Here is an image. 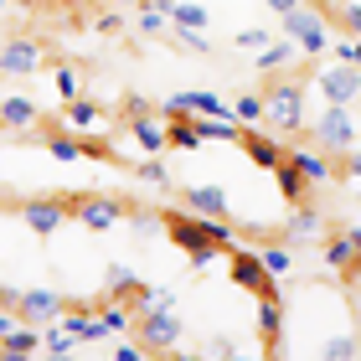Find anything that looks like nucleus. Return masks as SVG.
<instances>
[{
    "label": "nucleus",
    "mask_w": 361,
    "mask_h": 361,
    "mask_svg": "<svg viewBox=\"0 0 361 361\" xmlns=\"http://www.w3.org/2000/svg\"><path fill=\"white\" fill-rule=\"evenodd\" d=\"M238 145H243V150H248V160H253L258 171H274L279 160L289 155L284 145H279V140L269 135V129H253V124H243V140H238Z\"/></svg>",
    "instance_id": "ddd939ff"
},
{
    "label": "nucleus",
    "mask_w": 361,
    "mask_h": 361,
    "mask_svg": "<svg viewBox=\"0 0 361 361\" xmlns=\"http://www.w3.org/2000/svg\"><path fill=\"white\" fill-rule=\"evenodd\" d=\"M264 6H269V11H279V16H284L289 6H300V0H264Z\"/></svg>",
    "instance_id": "c03bdc74"
},
{
    "label": "nucleus",
    "mask_w": 361,
    "mask_h": 361,
    "mask_svg": "<svg viewBox=\"0 0 361 361\" xmlns=\"http://www.w3.org/2000/svg\"><path fill=\"white\" fill-rule=\"evenodd\" d=\"M279 21H284V37H294V47H300L305 57L331 52V21H325L315 6H305V0H300V6H289Z\"/></svg>",
    "instance_id": "20e7f679"
},
{
    "label": "nucleus",
    "mask_w": 361,
    "mask_h": 361,
    "mask_svg": "<svg viewBox=\"0 0 361 361\" xmlns=\"http://www.w3.org/2000/svg\"><path fill=\"white\" fill-rule=\"evenodd\" d=\"M320 258H325V269H336V274H346V279L361 274V258H356V248H351V238H346V233H336L331 243H325V253H320Z\"/></svg>",
    "instance_id": "5701e85b"
},
{
    "label": "nucleus",
    "mask_w": 361,
    "mask_h": 361,
    "mask_svg": "<svg viewBox=\"0 0 361 361\" xmlns=\"http://www.w3.org/2000/svg\"><path fill=\"white\" fill-rule=\"evenodd\" d=\"M93 31H98V37H119V31H124V16H119V11H104V16L93 21Z\"/></svg>",
    "instance_id": "58836bf2"
},
{
    "label": "nucleus",
    "mask_w": 361,
    "mask_h": 361,
    "mask_svg": "<svg viewBox=\"0 0 361 361\" xmlns=\"http://www.w3.org/2000/svg\"><path fill=\"white\" fill-rule=\"evenodd\" d=\"M346 238H351V248H356V258H361V227H351Z\"/></svg>",
    "instance_id": "a18cd8bd"
},
{
    "label": "nucleus",
    "mask_w": 361,
    "mask_h": 361,
    "mask_svg": "<svg viewBox=\"0 0 361 361\" xmlns=\"http://www.w3.org/2000/svg\"><path fill=\"white\" fill-rule=\"evenodd\" d=\"M258 258H264V269H269L274 279H284V274L294 269V253H289V243H274V248H264Z\"/></svg>",
    "instance_id": "7c9ffc66"
},
{
    "label": "nucleus",
    "mask_w": 361,
    "mask_h": 361,
    "mask_svg": "<svg viewBox=\"0 0 361 361\" xmlns=\"http://www.w3.org/2000/svg\"><path fill=\"white\" fill-rule=\"evenodd\" d=\"M145 346H114V361H140Z\"/></svg>",
    "instance_id": "a19ab883"
},
{
    "label": "nucleus",
    "mask_w": 361,
    "mask_h": 361,
    "mask_svg": "<svg viewBox=\"0 0 361 361\" xmlns=\"http://www.w3.org/2000/svg\"><path fill=\"white\" fill-rule=\"evenodd\" d=\"M140 31H145V37H166V31H171V16H166V11H145V6H140Z\"/></svg>",
    "instance_id": "f704fd0d"
},
{
    "label": "nucleus",
    "mask_w": 361,
    "mask_h": 361,
    "mask_svg": "<svg viewBox=\"0 0 361 361\" xmlns=\"http://www.w3.org/2000/svg\"><path fill=\"white\" fill-rule=\"evenodd\" d=\"M68 217H73V202H62V196H37V202H21V222H26L37 238H52Z\"/></svg>",
    "instance_id": "1a4fd4ad"
},
{
    "label": "nucleus",
    "mask_w": 361,
    "mask_h": 361,
    "mask_svg": "<svg viewBox=\"0 0 361 361\" xmlns=\"http://www.w3.org/2000/svg\"><path fill=\"white\" fill-rule=\"evenodd\" d=\"M171 37H176L180 47H191V52H212V42H207V31H176V26H171Z\"/></svg>",
    "instance_id": "ea45409f"
},
{
    "label": "nucleus",
    "mask_w": 361,
    "mask_h": 361,
    "mask_svg": "<svg viewBox=\"0 0 361 361\" xmlns=\"http://www.w3.org/2000/svg\"><path fill=\"white\" fill-rule=\"evenodd\" d=\"M315 356H325V361H356L361 341L356 336H325V341H315Z\"/></svg>",
    "instance_id": "cd10ccee"
},
{
    "label": "nucleus",
    "mask_w": 361,
    "mask_h": 361,
    "mask_svg": "<svg viewBox=\"0 0 361 361\" xmlns=\"http://www.w3.org/2000/svg\"><path fill=\"white\" fill-rule=\"evenodd\" d=\"M227 253H233V258H227V279H233V289H248V294H258V300H264V294H279V279L264 269V258H258L253 248L233 243Z\"/></svg>",
    "instance_id": "39448f33"
},
{
    "label": "nucleus",
    "mask_w": 361,
    "mask_h": 361,
    "mask_svg": "<svg viewBox=\"0 0 361 361\" xmlns=\"http://www.w3.org/2000/svg\"><path fill=\"white\" fill-rule=\"evenodd\" d=\"M119 217H124L119 196H78L73 202V222H83L88 233H109V227H119Z\"/></svg>",
    "instance_id": "9d476101"
},
{
    "label": "nucleus",
    "mask_w": 361,
    "mask_h": 361,
    "mask_svg": "<svg viewBox=\"0 0 361 361\" xmlns=\"http://www.w3.org/2000/svg\"><path fill=\"white\" fill-rule=\"evenodd\" d=\"M135 289H140L135 274H129L124 264H109V274H104V294H109V300H129Z\"/></svg>",
    "instance_id": "c85d7f7f"
},
{
    "label": "nucleus",
    "mask_w": 361,
    "mask_h": 361,
    "mask_svg": "<svg viewBox=\"0 0 361 361\" xmlns=\"http://www.w3.org/2000/svg\"><path fill=\"white\" fill-rule=\"evenodd\" d=\"M26 6H42L47 11V6H68V0H26Z\"/></svg>",
    "instance_id": "49530a36"
},
{
    "label": "nucleus",
    "mask_w": 361,
    "mask_h": 361,
    "mask_svg": "<svg viewBox=\"0 0 361 361\" xmlns=\"http://www.w3.org/2000/svg\"><path fill=\"white\" fill-rule=\"evenodd\" d=\"M0 212H6V202H0Z\"/></svg>",
    "instance_id": "8fccbe9b"
},
{
    "label": "nucleus",
    "mask_w": 361,
    "mask_h": 361,
    "mask_svg": "<svg viewBox=\"0 0 361 361\" xmlns=\"http://www.w3.org/2000/svg\"><path fill=\"white\" fill-rule=\"evenodd\" d=\"M42 68H47L42 42H31V37L0 42V73H6V78H31V73H42Z\"/></svg>",
    "instance_id": "6e6552de"
},
{
    "label": "nucleus",
    "mask_w": 361,
    "mask_h": 361,
    "mask_svg": "<svg viewBox=\"0 0 361 361\" xmlns=\"http://www.w3.org/2000/svg\"><path fill=\"white\" fill-rule=\"evenodd\" d=\"M269 176H274V191H279V202H289V207H294V202H305V196H310V180H305L300 171H294L289 160H279V166H274Z\"/></svg>",
    "instance_id": "4be33fe9"
},
{
    "label": "nucleus",
    "mask_w": 361,
    "mask_h": 361,
    "mask_svg": "<svg viewBox=\"0 0 361 361\" xmlns=\"http://www.w3.org/2000/svg\"><path fill=\"white\" fill-rule=\"evenodd\" d=\"M258 336H264V351L274 356L279 341H284V300H279V294H264V300H258Z\"/></svg>",
    "instance_id": "dca6fc26"
},
{
    "label": "nucleus",
    "mask_w": 361,
    "mask_h": 361,
    "mask_svg": "<svg viewBox=\"0 0 361 361\" xmlns=\"http://www.w3.org/2000/svg\"><path fill=\"white\" fill-rule=\"evenodd\" d=\"M42 351H47V356H73V351H78V336H68V331L57 325L52 336H42Z\"/></svg>",
    "instance_id": "473e14b6"
},
{
    "label": "nucleus",
    "mask_w": 361,
    "mask_h": 361,
    "mask_svg": "<svg viewBox=\"0 0 361 361\" xmlns=\"http://www.w3.org/2000/svg\"><path fill=\"white\" fill-rule=\"evenodd\" d=\"M269 37H274V31L248 26V31H238V37H233V47H243V52H258V47H269Z\"/></svg>",
    "instance_id": "e433bc0d"
},
{
    "label": "nucleus",
    "mask_w": 361,
    "mask_h": 361,
    "mask_svg": "<svg viewBox=\"0 0 361 361\" xmlns=\"http://www.w3.org/2000/svg\"><path fill=\"white\" fill-rule=\"evenodd\" d=\"M62 109H68V124H73V129H98V124H104V109H98L93 98H83V93L68 98Z\"/></svg>",
    "instance_id": "a878e982"
},
{
    "label": "nucleus",
    "mask_w": 361,
    "mask_h": 361,
    "mask_svg": "<svg viewBox=\"0 0 361 361\" xmlns=\"http://www.w3.org/2000/svg\"><path fill=\"white\" fill-rule=\"evenodd\" d=\"M305 83L300 78H279V83L264 88V124L279 129V135H294V129H305Z\"/></svg>",
    "instance_id": "7ed1b4c3"
},
{
    "label": "nucleus",
    "mask_w": 361,
    "mask_h": 361,
    "mask_svg": "<svg viewBox=\"0 0 361 361\" xmlns=\"http://www.w3.org/2000/svg\"><path fill=\"white\" fill-rule=\"evenodd\" d=\"M331 16L346 26V37H361V0H346V6H336Z\"/></svg>",
    "instance_id": "72a5a7b5"
},
{
    "label": "nucleus",
    "mask_w": 361,
    "mask_h": 361,
    "mask_svg": "<svg viewBox=\"0 0 361 361\" xmlns=\"http://www.w3.org/2000/svg\"><path fill=\"white\" fill-rule=\"evenodd\" d=\"M135 331L145 341V356H171L176 351V341H180V315L176 310H140L135 315Z\"/></svg>",
    "instance_id": "0eeeda50"
},
{
    "label": "nucleus",
    "mask_w": 361,
    "mask_h": 361,
    "mask_svg": "<svg viewBox=\"0 0 361 361\" xmlns=\"http://www.w3.org/2000/svg\"><path fill=\"white\" fill-rule=\"evenodd\" d=\"M160 217H166V238L191 258V269H196V274L217 264V253H222V248L207 238V222L196 217V212H160Z\"/></svg>",
    "instance_id": "f03ea898"
},
{
    "label": "nucleus",
    "mask_w": 361,
    "mask_h": 361,
    "mask_svg": "<svg viewBox=\"0 0 361 361\" xmlns=\"http://www.w3.org/2000/svg\"><path fill=\"white\" fill-rule=\"evenodd\" d=\"M129 145H135L140 155H160V150H171V145H166V124H160L155 114H135V119H129Z\"/></svg>",
    "instance_id": "2eb2a0df"
},
{
    "label": "nucleus",
    "mask_w": 361,
    "mask_h": 361,
    "mask_svg": "<svg viewBox=\"0 0 361 361\" xmlns=\"http://www.w3.org/2000/svg\"><path fill=\"white\" fill-rule=\"evenodd\" d=\"M180 202H186V212H196V217H227V207H233L222 186H186Z\"/></svg>",
    "instance_id": "a211bd4d"
},
{
    "label": "nucleus",
    "mask_w": 361,
    "mask_h": 361,
    "mask_svg": "<svg viewBox=\"0 0 361 361\" xmlns=\"http://www.w3.org/2000/svg\"><path fill=\"white\" fill-rule=\"evenodd\" d=\"M166 16L176 31H207V6H196V0H171Z\"/></svg>",
    "instance_id": "393cba45"
},
{
    "label": "nucleus",
    "mask_w": 361,
    "mask_h": 361,
    "mask_svg": "<svg viewBox=\"0 0 361 361\" xmlns=\"http://www.w3.org/2000/svg\"><path fill=\"white\" fill-rule=\"evenodd\" d=\"M57 315H62V294H52V289H21L16 320H26V325H57Z\"/></svg>",
    "instance_id": "9b49d317"
},
{
    "label": "nucleus",
    "mask_w": 361,
    "mask_h": 361,
    "mask_svg": "<svg viewBox=\"0 0 361 361\" xmlns=\"http://www.w3.org/2000/svg\"><path fill=\"white\" fill-rule=\"evenodd\" d=\"M294 57H300V47H294V37H284V31H279V37H269V47H258L253 68H258V73H284Z\"/></svg>",
    "instance_id": "6ab92c4d"
},
{
    "label": "nucleus",
    "mask_w": 361,
    "mask_h": 361,
    "mask_svg": "<svg viewBox=\"0 0 361 361\" xmlns=\"http://www.w3.org/2000/svg\"><path fill=\"white\" fill-rule=\"evenodd\" d=\"M0 16H6V0H0Z\"/></svg>",
    "instance_id": "09e8293b"
},
{
    "label": "nucleus",
    "mask_w": 361,
    "mask_h": 361,
    "mask_svg": "<svg viewBox=\"0 0 361 361\" xmlns=\"http://www.w3.org/2000/svg\"><path fill=\"white\" fill-rule=\"evenodd\" d=\"M42 145H47V155L52 160H88V140H73V135H42Z\"/></svg>",
    "instance_id": "bb28decb"
},
{
    "label": "nucleus",
    "mask_w": 361,
    "mask_h": 361,
    "mask_svg": "<svg viewBox=\"0 0 361 361\" xmlns=\"http://www.w3.org/2000/svg\"><path fill=\"white\" fill-rule=\"evenodd\" d=\"M336 62H351V68H361V37H346V42H331Z\"/></svg>",
    "instance_id": "4c0bfd02"
},
{
    "label": "nucleus",
    "mask_w": 361,
    "mask_h": 361,
    "mask_svg": "<svg viewBox=\"0 0 361 361\" xmlns=\"http://www.w3.org/2000/svg\"><path fill=\"white\" fill-rule=\"evenodd\" d=\"M233 119L238 124H258V119H264V93H243L233 104Z\"/></svg>",
    "instance_id": "2f4dec72"
},
{
    "label": "nucleus",
    "mask_w": 361,
    "mask_h": 361,
    "mask_svg": "<svg viewBox=\"0 0 361 361\" xmlns=\"http://www.w3.org/2000/svg\"><path fill=\"white\" fill-rule=\"evenodd\" d=\"M109 6H119V11H124V6H140V0H109Z\"/></svg>",
    "instance_id": "de8ad7c7"
},
{
    "label": "nucleus",
    "mask_w": 361,
    "mask_h": 361,
    "mask_svg": "<svg viewBox=\"0 0 361 361\" xmlns=\"http://www.w3.org/2000/svg\"><path fill=\"white\" fill-rule=\"evenodd\" d=\"M135 176H140V180H150V186H166V180H171V171H166V166H160V160H155V155H145V160H140V166H135Z\"/></svg>",
    "instance_id": "c9c22d12"
},
{
    "label": "nucleus",
    "mask_w": 361,
    "mask_h": 361,
    "mask_svg": "<svg viewBox=\"0 0 361 361\" xmlns=\"http://www.w3.org/2000/svg\"><path fill=\"white\" fill-rule=\"evenodd\" d=\"M305 129L315 135V150L346 155L356 145V135H361V119H356L351 104H325V109H315V119H305Z\"/></svg>",
    "instance_id": "f257e3e1"
},
{
    "label": "nucleus",
    "mask_w": 361,
    "mask_h": 361,
    "mask_svg": "<svg viewBox=\"0 0 361 361\" xmlns=\"http://www.w3.org/2000/svg\"><path fill=\"white\" fill-rule=\"evenodd\" d=\"M207 356H238V346H233V341H212Z\"/></svg>",
    "instance_id": "37998d69"
},
{
    "label": "nucleus",
    "mask_w": 361,
    "mask_h": 361,
    "mask_svg": "<svg viewBox=\"0 0 361 361\" xmlns=\"http://www.w3.org/2000/svg\"><path fill=\"white\" fill-rule=\"evenodd\" d=\"M52 83H57V93H62V104L83 93V78H78V68H73V62H57V68H52Z\"/></svg>",
    "instance_id": "c756f323"
},
{
    "label": "nucleus",
    "mask_w": 361,
    "mask_h": 361,
    "mask_svg": "<svg viewBox=\"0 0 361 361\" xmlns=\"http://www.w3.org/2000/svg\"><path fill=\"white\" fill-rule=\"evenodd\" d=\"M166 145L171 150H202V135H196V124H191V114H176V119H166Z\"/></svg>",
    "instance_id": "b1692460"
},
{
    "label": "nucleus",
    "mask_w": 361,
    "mask_h": 361,
    "mask_svg": "<svg viewBox=\"0 0 361 361\" xmlns=\"http://www.w3.org/2000/svg\"><path fill=\"white\" fill-rule=\"evenodd\" d=\"M42 124V109L31 104L26 93H0V129H11V135H26V129Z\"/></svg>",
    "instance_id": "f8f14e48"
},
{
    "label": "nucleus",
    "mask_w": 361,
    "mask_h": 361,
    "mask_svg": "<svg viewBox=\"0 0 361 361\" xmlns=\"http://www.w3.org/2000/svg\"><path fill=\"white\" fill-rule=\"evenodd\" d=\"M191 124H196V135H202V145H238L243 140V124L238 119H212V114H191Z\"/></svg>",
    "instance_id": "412c9836"
},
{
    "label": "nucleus",
    "mask_w": 361,
    "mask_h": 361,
    "mask_svg": "<svg viewBox=\"0 0 361 361\" xmlns=\"http://www.w3.org/2000/svg\"><path fill=\"white\" fill-rule=\"evenodd\" d=\"M315 88L325 104H351L356 109V98H361V68H351V62H315Z\"/></svg>",
    "instance_id": "423d86ee"
},
{
    "label": "nucleus",
    "mask_w": 361,
    "mask_h": 361,
    "mask_svg": "<svg viewBox=\"0 0 361 361\" xmlns=\"http://www.w3.org/2000/svg\"><path fill=\"white\" fill-rule=\"evenodd\" d=\"M346 176H356V180H361V150H356V145L346 150Z\"/></svg>",
    "instance_id": "79ce46f5"
},
{
    "label": "nucleus",
    "mask_w": 361,
    "mask_h": 361,
    "mask_svg": "<svg viewBox=\"0 0 361 361\" xmlns=\"http://www.w3.org/2000/svg\"><path fill=\"white\" fill-rule=\"evenodd\" d=\"M284 160L310 180V186H325V180H336V166H331V155H325V150H310V145H305V150H289Z\"/></svg>",
    "instance_id": "f3484780"
},
{
    "label": "nucleus",
    "mask_w": 361,
    "mask_h": 361,
    "mask_svg": "<svg viewBox=\"0 0 361 361\" xmlns=\"http://www.w3.org/2000/svg\"><path fill=\"white\" fill-rule=\"evenodd\" d=\"M315 238H325V217L310 212L305 202H294L289 222H284V243H289V248H305V243H315Z\"/></svg>",
    "instance_id": "4468645a"
},
{
    "label": "nucleus",
    "mask_w": 361,
    "mask_h": 361,
    "mask_svg": "<svg viewBox=\"0 0 361 361\" xmlns=\"http://www.w3.org/2000/svg\"><path fill=\"white\" fill-rule=\"evenodd\" d=\"M42 351V325L16 320L6 336H0V356H37Z\"/></svg>",
    "instance_id": "aec40b11"
}]
</instances>
